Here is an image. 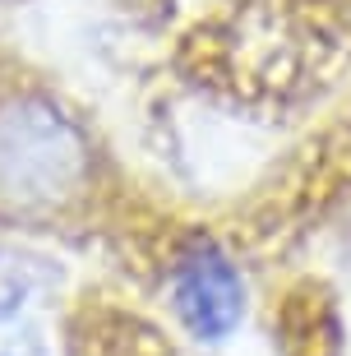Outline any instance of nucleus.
<instances>
[{
  "label": "nucleus",
  "instance_id": "7ed1b4c3",
  "mask_svg": "<svg viewBox=\"0 0 351 356\" xmlns=\"http://www.w3.org/2000/svg\"><path fill=\"white\" fill-rule=\"evenodd\" d=\"M51 282H56V268L47 254L0 241V329L19 324L24 310L33 305V296L42 287H51Z\"/></svg>",
  "mask_w": 351,
  "mask_h": 356
},
{
  "label": "nucleus",
  "instance_id": "20e7f679",
  "mask_svg": "<svg viewBox=\"0 0 351 356\" xmlns=\"http://www.w3.org/2000/svg\"><path fill=\"white\" fill-rule=\"evenodd\" d=\"M0 356H51V352H47V338L38 329H19L0 343Z\"/></svg>",
  "mask_w": 351,
  "mask_h": 356
},
{
  "label": "nucleus",
  "instance_id": "f03ea898",
  "mask_svg": "<svg viewBox=\"0 0 351 356\" xmlns=\"http://www.w3.org/2000/svg\"><path fill=\"white\" fill-rule=\"evenodd\" d=\"M167 310L199 347L231 343L250 315L245 268L213 236H190L167 268Z\"/></svg>",
  "mask_w": 351,
  "mask_h": 356
},
{
  "label": "nucleus",
  "instance_id": "f257e3e1",
  "mask_svg": "<svg viewBox=\"0 0 351 356\" xmlns=\"http://www.w3.org/2000/svg\"><path fill=\"white\" fill-rule=\"evenodd\" d=\"M92 144L83 125L47 92H14L0 102V213L47 218L83 195Z\"/></svg>",
  "mask_w": 351,
  "mask_h": 356
}]
</instances>
